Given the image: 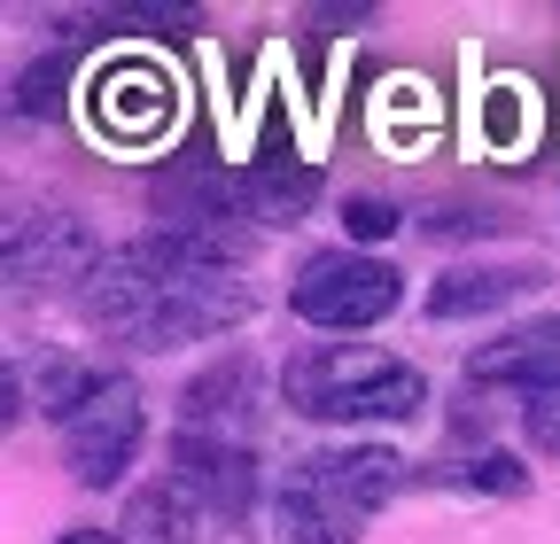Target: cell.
Masks as SVG:
<instances>
[{
    "instance_id": "1",
    "label": "cell",
    "mask_w": 560,
    "mask_h": 544,
    "mask_svg": "<svg viewBox=\"0 0 560 544\" xmlns=\"http://www.w3.org/2000/svg\"><path fill=\"white\" fill-rule=\"evenodd\" d=\"M405 459L389 444H319L280 474V544H359L366 521L405 490Z\"/></svg>"
},
{
    "instance_id": "2",
    "label": "cell",
    "mask_w": 560,
    "mask_h": 544,
    "mask_svg": "<svg viewBox=\"0 0 560 544\" xmlns=\"http://www.w3.org/2000/svg\"><path fill=\"white\" fill-rule=\"evenodd\" d=\"M280 397L304 421L366 428V421H412L429 404V374L397 351H374V343H312L304 358H289Z\"/></svg>"
},
{
    "instance_id": "3",
    "label": "cell",
    "mask_w": 560,
    "mask_h": 544,
    "mask_svg": "<svg viewBox=\"0 0 560 544\" xmlns=\"http://www.w3.org/2000/svg\"><path fill=\"white\" fill-rule=\"evenodd\" d=\"M397 304H405V272L389 257H366V249H319L289 281V311L319 334H366Z\"/></svg>"
},
{
    "instance_id": "4",
    "label": "cell",
    "mask_w": 560,
    "mask_h": 544,
    "mask_svg": "<svg viewBox=\"0 0 560 544\" xmlns=\"http://www.w3.org/2000/svg\"><path fill=\"white\" fill-rule=\"evenodd\" d=\"M140 436H149L140 381L132 374H102V389L62 421V466L79 474L86 490H109V483H125V466L140 459Z\"/></svg>"
},
{
    "instance_id": "5",
    "label": "cell",
    "mask_w": 560,
    "mask_h": 544,
    "mask_svg": "<svg viewBox=\"0 0 560 544\" xmlns=\"http://www.w3.org/2000/svg\"><path fill=\"white\" fill-rule=\"evenodd\" d=\"M102 272V249H94V234L70 218V211H16L9 218V281H16V296H32V288H70V281H94Z\"/></svg>"
},
{
    "instance_id": "6",
    "label": "cell",
    "mask_w": 560,
    "mask_h": 544,
    "mask_svg": "<svg viewBox=\"0 0 560 544\" xmlns=\"http://www.w3.org/2000/svg\"><path fill=\"white\" fill-rule=\"evenodd\" d=\"M172 483H179L202 513L249 521V506H257V459H249L242 436H195V428H179V444H172Z\"/></svg>"
},
{
    "instance_id": "7",
    "label": "cell",
    "mask_w": 560,
    "mask_h": 544,
    "mask_svg": "<svg viewBox=\"0 0 560 544\" xmlns=\"http://www.w3.org/2000/svg\"><path fill=\"white\" fill-rule=\"evenodd\" d=\"M172 109H179L172 79L156 71V62H140V55L109 62V71L94 79V132H109V141H156V132L172 125Z\"/></svg>"
},
{
    "instance_id": "8",
    "label": "cell",
    "mask_w": 560,
    "mask_h": 544,
    "mask_svg": "<svg viewBox=\"0 0 560 544\" xmlns=\"http://www.w3.org/2000/svg\"><path fill=\"white\" fill-rule=\"evenodd\" d=\"M467 389H522V397H560V311L506 327L499 343L467 358Z\"/></svg>"
},
{
    "instance_id": "9",
    "label": "cell",
    "mask_w": 560,
    "mask_h": 544,
    "mask_svg": "<svg viewBox=\"0 0 560 544\" xmlns=\"http://www.w3.org/2000/svg\"><path fill=\"white\" fill-rule=\"evenodd\" d=\"M312 194H319V164L312 156L265 149L257 164H242V218H257V226H296L312 211Z\"/></svg>"
},
{
    "instance_id": "10",
    "label": "cell",
    "mask_w": 560,
    "mask_h": 544,
    "mask_svg": "<svg viewBox=\"0 0 560 544\" xmlns=\"http://www.w3.org/2000/svg\"><path fill=\"white\" fill-rule=\"evenodd\" d=\"M249 397H257V366L234 351V358H219L210 374H195V381L179 389V428H195V436H226V421L249 413Z\"/></svg>"
},
{
    "instance_id": "11",
    "label": "cell",
    "mask_w": 560,
    "mask_h": 544,
    "mask_svg": "<svg viewBox=\"0 0 560 544\" xmlns=\"http://www.w3.org/2000/svg\"><path fill=\"white\" fill-rule=\"evenodd\" d=\"M529 281H537L529 264H459V272H444V281L429 288V319H475V311H499V304H514Z\"/></svg>"
},
{
    "instance_id": "12",
    "label": "cell",
    "mask_w": 560,
    "mask_h": 544,
    "mask_svg": "<svg viewBox=\"0 0 560 544\" xmlns=\"http://www.w3.org/2000/svg\"><path fill=\"white\" fill-rule=\"evenodd\" d=\"M195 513H202V506H195L179 483H149V490L125 506V529H117V536H125V544H187V536H195Z\"/></svg>"
},
{
    "instance_id": "13",
    "label": "cell",
    "mask_w": 560,
    "mask_h": 544,
    "mask_svg": "<svg viewBox=\"0 0 560 544\" xmlns=\"http://www.w3.org/2000/svg\"><path fill=\"white\" fill-rule=\"evenodd\" d=\"M436 490H467V498H522L529 490V466L514 451H482V459H452V466H429Z\"/></svg>"
},
{
    "instance_id": "14",
    "label": "cell",
    "mask_w": 560,
    "mask_h": 544,
    "mask_svg": "<svg viewBox=\"0 0 560 544\" xmlns=\"http://www.w3.org/2000/svg\"><path fill=\"white\" fill-rule=\"evenodd\" d=\"M62 79H70V62H62V55L32 62V71L16 79V94H9V109H16V117H55V109H62Z\"/></svg>"
},
{
    "instance_id": "15",
    "label": "cell",
    "mask_w": 560,
    "mask_h": 544,
    "mask_svg": "<svg viewBox=\"0 0 560 544\" xmlns=\"http://www.w3.org/2000/svg\"><path fill=\"white\" fill-rule=\"evenodd\" d=\"M405 226V211H397V202H382V194H350L342 202V234H350V249H359V241H389Z\"/></svg>"
},
{
    "instance_id": "16",
    "label": "cell",
    "mask_w": 560,
    "mask_h": 544,
    "mask_svg": "<svg viewBox=\"0 0 560 544\" xmlns=\"http://www.w3.org/2000/svg\"><path fill=\"white\" fill-rule=\"evenodd\" d=\"M522 132H529L522 86H499V94H490V149H522Z\"/></svg>"
},
{
    "instance_id": "17",
    "label": "cell",
    "mask_w": 560,
    "mask_h": 544,
    "mask_svg": "<svg viewBox=\"0 0 560 544\" xmlns=\"http://www.w3.org/2000/svg\"><path fill=\"white\" fill-rule=\"evenodd\" d=\"M522 428H529V444H537L545 459H560V397H529Z\"/></svg>"
},
{
    "instance_id": "18",
    "label": "cell",
    "mask_w": 560,
    "mask_h": 544,
    "mask_svg": "<svg viewBox=\"0 0 560 544\" xmlns=\"http://www.w3.org/2000/svg\"><path fill=\"white\" fill-rule=\"evenodd\" d=\"M55 544H125V536H117V529H62Z\"/></svg>"
}]
</instances>
